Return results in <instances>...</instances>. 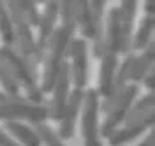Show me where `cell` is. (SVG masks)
Returning a JSON list of instances; mask_svg holds the SVG:
<instances>
[{"mask_svg":"<svg viewBox=\"0 0 155 146\" xmlns=\"http://www.w3.org/2000/svg\"><path fill=\"white\" fill-rule=\"evenodd\" d=\"M0 146H19V144L11 136H7L5 132L0 130Z\"/></svg>","mask_w":155,"mask_h":146,"instance_id":"cell-27","label":"cell"},{"mask_svg":"<svg viewBox=\"0 0 155 146\" xmlns=\"http://www.w3.org/2000/svg\"><path fill=\"white\" fill-rule=\"evenodd\" d=\"M81 132L85 144L99 141V93L97 90H87L81 106Z\"/></svg>","mask_w":155,"mask_h":146,"instance_id":"cell-7","label":"cell"},{"mask_svg":"<svg viewBox=\"0 0 155 146\" xmlns=\"http://www.w3.org/2000/svg\"><path fill=\"white\" fill-rule=\"evenodd\" d=\"M58 20V2H46L44 4V11L41 12V18H39V35H37V49L39 53L42 55L44 58V51L48 48V42L55 32V25Z\"/></svg>","mask_w":155,"mask_h":146,"instance_id":"cell-10","label":"cell"},{"mask_svg":"<svg viewBox=\"0 0 155 146\" xmlns=\"http://www.w3.org/2000/svg\"><path fill=\"white\" fill-rule=\"evenodd\" d=\"M5 128L9 130V134L16 141H19L21 146H41L37 132L28 125L21 123V122H5Z\"/></svg>","mask_w":155,"mask_h":146,"instance_id":"cell-17","label":"cell"},{"mask_svg":"<svg viewBox=\"0 0 155 146\" xmlns=\"http://www.w3.org/2000/svg\"><path fill=\"white\" fill-rule=\"evenodd\" d=\"M67 57H71L69 63V74L74 88H83L88 83V55H87V42L83 39H72L67 48Z\"/></svg>","mask_w":155,"mask_h":146,"instance_id":"cell-6","label":"cell"},{"mask_svg":"<svg viewBox=\"0 0 155 146\" xmlns=\"http://www.w3.org/2000/svg\"><path fill=\"white\" fill-rule=\"evenodd\" d=\"M51 92H53V97H51V102H49V107H48V118L58 122L64 115V109H65L69 100V93H71V74H69L67 60L58 69L57 81H55Z\"/></svg>","mask_w":155,"mask_h":146,"instance_id":"cell-8","label":"cell"},{"mask_svg":"<svg viewBox=\"0 0 155 146\" xmlns=\"http://www.w3.org/2000/svg\"><path fill=\"white\" fill-rule=\"evenodd\" d=\"M153 143H155V136H153V132L150 130V134H148V137H146V139L143 141V143H141V144H137V146H155Z\"/></svg>","mask_w":155,"mask_h":146,"instance_id":"cell-28","label":"cell"},{"mask_svg":"<svg viewBox=\"0 0 155 146\" xmlns=\"http://www.w3.org/2000/svg\"><path fill=\"white\" fill-rule=\"evenodd\" d=\"M18 102H30L25 95H11L5 92H0V106H5V104H18Z\"/></svg>","mask_w":155,"mask_h":146,"instance_id":"cell-25","label":"cell"},{"mask_svg":"<svg viewBox=\"0 0 155 146\" xmlns=\"http://www.w3.org/2000/svg\"><path fill=\"white\" fill-rule=\"evenodd\" d=\"M0 37L4 46H14V27L5 2H0Z\"/></svg>","mask_w":155,"mask_h":146,"instance_id":"cell-20","label":"cell"},{"mask_svg":"<svg viewBox=\"0 0 155 146\" xmlns=\"http://www.w3.org/2000/svg\"><path fill=\"white\" fill-rule=\"evenodd\" d=\"M153 57H155V42L152 39L148 42V46L143 49V55H139V57L134 58L132 70H130V81L134 85L141 83L143 78L148 74V70L153 69Z\"/></svg>","mask_w":155,"mask_h":146,"instance_id":"cell-16","label":"cell"},{"mask_svg":"<svg viewBox=\"0 0 155 146\" xmlns=\"http://www.w3.org/2000/svg\"><path fill=\"white\" fill-rule=\"evenodd\" d=\"M106 46L109 53L118 55L122 51V25H120V9L113 7L107 14L106 23Z\"/></svg>","mask_w":155,"mask_h":146,"instance_id":"cell-15","label":"cell"},{"mask_svg":"<svg viewBox=\"0 0 155 146\" xmlns=\"http://www.w3.org/2000/svg\"><path fill=\"white\" fill-rule=\"evenodd\" d=\"M153 9H155V2H153V0H148V2L145 4L146 16H153Z\"/></svg>","mask_w":155,"mask_h":146,"instance_id":"cell-29","label":"cell"},{"mask_svg":"<svg viewBox=\"0 0 155 146\" xmlns=\"http://www.w3.org/2000/svg\"><path fill=\"white\" fill-rule=\"evenodd\" d=\"M137 93H139V86L134 85V83H129L127 88L124 90V93L120 95V99L113 104V107L109 109V113L106 115V120H104V123L101 127V136L109 137L120 127V123L125 122L127 113H129V109L132 106V102L136 100Z\"/></svg>","mask_w":155,"mask_h":146,"instance_id":"cell-4","label":"cell"},{"mask_svg":"<svg viewBox=\"0 0 155 146\" xmlns=\"http://www.w3.org/2000/svg\"><path fill=\"white\" fill-rule=\"evenodd\" d=\"M153 27H155L153 16H145V18L141 20V23H139V28L136 32L134 39L130 41V46L134 49H145L146 46H148V42L152 41Z\"/></svg>","mask_w":155,"mask_h":146,"instance_id":"cell-19","label":"cell"},{"mask_svg":"<svg viewBox=\"0 0 155 146\" xmlns=\"http://www.w3.org/2000/svg\"><path fill=\"white\" fill-rule=\"evenodd\" d=\"M0 85L4 88L5 93H11V95H19V85L11 67L7 65V62L0 57Z\"/></svg>","mask_w":155,"mask_h":146,"instance_id":"cell-21","label":"cell"},{"mask_svg":"<svg viewBox=\"0 0 155 146\" xmlns=\"http://www.w3.org/2000/svg\"><path fill=\"white\" fill-rule=\"evenodd\" d=\"M34 130L37 132L39 139H41V144H44V146H65L62 143V139L57 136V132L51 127H48L46 123H37Z\"/></svg>","mask_w":155,"mask_h":146,"instance_id":"cell-22","label":"cell"},{"mask_svg":"<svg viewBox=\"0 0 155 146\" xmlns=\"http://www.w3.org/2000/svg\"><path fill=\"white\" fill-rule=\"evenodd\" d=\"M74 20H76V27H79L81 34L87 39H95V35L102 34L97 30V25L94 21L92 11H90V4L87 0H76L74 2Z\"/></svg>","mask_w":155,"mask_h":146,"instance_id":"cell-14","label":"cell"},{"mask_svg":"<svg viewBox=\"0 0 155 146\" xmlns=\"http://www.w3.org/2000/svg\"><path fill=\"white\" fill-rule=\"evenodd\" d=\"M58 16L62 20V25H72V27H76V20H74V0L58 2Z\"/></svg>","mask_w":155,"mask_h":146,"instance_id":"cell-24","label":"cell"},{"mask_svg":"<svg viewBox=\"0 0 155 146\" xmlns=\"http://www.w3.org/2000/svg\"><path fill=\"white\" fill-rule=\"evenodd\" d=\"M5 5H7V11L11 14V20H12V27H14V46H16L19 55H23L34 67H37L42 62V55L37 49L28 21L25 20V16L18 9L16 2H5Z\"/></svg>","mask_w":155,"mask_h":146,"instance_id":"cell-3","label":"cell"},{"mask_svg":"<svg viewBox=\"0 0 155 146\" xmlns=\"http://www.w3.org/2000/svg\"><path fill=\"white\" fill-rule=\"evenodd\" d=\"M0 120L4 122H30L34 125L44 123L48 120V107L42 104L18 102L0 106Z\"/></svg>","mask_w":155,"mask_h":146,"instance_id":"cell-5","label":"cell"},{"mask_svg":"<svg viewBox=\"0 0 155 146\" xmlns=\"http://www.w3.org/2000/svg\"><path fill=\"white\" fill-rule=\"evenodd\" d=\"M85 146H102V144H101V141H95V143H87Z\"/></svg>","mask_w":155,"mask_h":146,"instance_id":"cell-30","label":"cell"},{"mask_svg":"<svg viewBox=\"0 0 155 146\" xmlns=\"http://www.w3.org/2000/svg\"><path fill=\"white\" fill-rule=\"evenodd\" d=\"M76 27L72 25H62L60 28H55L51 39L48 42V48L44 51V72H42V81H41V92L48 93L53 90V85L57 81L58 69L67 58V48L74 37Z\"/></svg>","mask_w":155,"mask_h":146,"instance_id":"cell-1","label":"cell"},{"mask_svg":"<svg viewBox=\"0 0 155 146\" xmlns=\"http://www.w3.org/2000/svg\"><path fill=\"white\" fill-rule=\"evenodd\" d=\"M143 85H145L150 92H153V88H155V72H153V69H150L148 74L143 78Z\"/></svg>","mask_w":155,"mask_h":146,"instance_id":"cell-26","label":"cell"},{"mask_svg":"<svg viewBox=\"0 0 155 146\" xmlns=\"http://www.w3.org/2000/svg\"><path fill=\"white\" fill-rule=\"evenodd\" d=\"M0 57L7 62L19 88H25V92H27L25 97L32 104H41L44 99V93L41 92V86L37 83V67H34L23 55H19L14 46H2Z\"/></svg>","mask_w":155,"mask_h":146,"instance_id":"cell-2","label":"cell"},{"mask_svg":"<svg viewBox=\"0 0 155 146\" xmlns=\"http://www.w3.org/2000/svg\"><path fill=\"white\" fill-rule=\"evenodd\" d=\"M16 5H18V9L21 11V14L25 16V20L28 21L30 27H37L39 18H41L37 4H35V2H30V0H21V2H16Z\"/></svg>","mask_w":155,"mask_h":146,"instance_id":"cell-23","label":"cell"},{"mask_svg":"<svg viewBox=\"0 0 155 146\" xmlns=\"http://www.w3.org/2000/svg\"><path fill=\"white\" fill-rule=\"evenodd\" d=\"M120 25H122V51L120 53H129V46L132 41V27H134L136 9L137 4L134 0H124L120 5Z\"/></svg>","mask_w":155,"mask_h":146,"instance_id":"cell-13","label":"cell"},{"mask_svg":"<svg viewBox=\"0 0 155 146\" xmlns=\"http://www.w3.org/2000/svg\"><path fill=\"white\" fill-rule=\"evenodd\" d=\"M83 95H85V90H79L74 88L71 93H69V100L67 106L64 109V115L58 120L60 125H58V134L57 136L60 139H71L74 136V127H76V120L81 113V106H83Z\"/></svg>","mask_w":155,"mask_h":146,"instance_id":"cell-9","label":"cell"},{"mask_svg":"<svg viewBox=\"0 0 155 146\" xmlns=\"http://www.w3.org/2000/svg\"><path fill=\"white\" fill-rule=\"evenodd\" d=\"M153 120H155L153 113H150V115L143 116L141 120H136L132 123H127L122 128H116L115 132L107 137L109 139V144L111 146H124L127 143H130V141H134L136 137H139L143 132H146L148 128H152Z\"/></svg>","mask_w":155,"mask_h":146,"instance_id":"cell-11","label":"cell"},{"mask_svg":"<svg viewBox=\"0 0 155 146\" xmlns=\"http://www.w3.org/2000/svg\"><path fill=\"white\" fill-rule=\"evenodd\" d=\"M153 104H155V95L153 92H150L148 95H145L143 99H139L137 102H132V106L129 109V113H127L125 116V122L124 123H132L136 120H141L143 116L146 115H150V113H153Z\"/></svg>","mask_w":155,"mask_h":146,"instance_id":"cell-18","label":"cell"},{"mask_svg":"<svg viewBox=\"0 0 155 146\" xmlns=\"http://www.w3.org/2000/svg\"><path fill=\"white\" fill-rule=\"evenodd\" d=\"M116 69H118V58L115 53H109L101 58V69H99V88L97 93L102 95L106 99L111 90H113V83H115V76H116Z\"/></svg>","mask_w":155,"mask_h":146,"instance_id":"cell-12","label":"cell"}]
</instances>
